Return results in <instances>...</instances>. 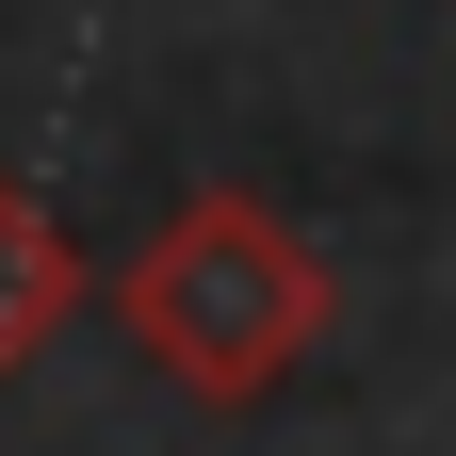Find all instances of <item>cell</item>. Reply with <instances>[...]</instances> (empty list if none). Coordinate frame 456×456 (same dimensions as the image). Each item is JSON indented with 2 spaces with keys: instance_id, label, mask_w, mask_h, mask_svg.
I'll return each instance as SVG.
<instances>
[{
  "instance_id": "cell-2",
  "label": "cell",
  "mask_w": 456,
  "mask_h": 456,
  "mask_svg": "<svg viewBox=\"0 0 456 456\" xmlns=\"http://www.w3.org/2000/svg\"><path fill=\"white\" fill-rule=\"evenodd\" d=\"M66 310H82V245L49 228V196H17V180H0V375H17Z\"/></svg>"
},
{
  "instance_id": "cell-1",
  "label": "cell",
  "mask_w": 456,
  "mask_h": 456,
  "mask_svg": "<svg viewBox=\"0 0 456 456\" xmlns=\"http://www.w3.org/2000/svg\"><path fill=\"white\" fill-rule=\"evenodd\" d=\"M114 326H131V359L163 391L245 408V391H277L326 342V261H310V228L261 212V196H180L114 261Z\"/></svg>"
}]
</instances>
